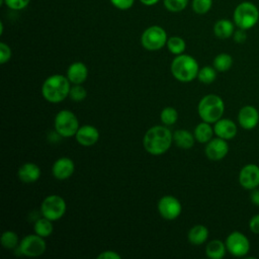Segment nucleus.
Instances as JSON below:
<instances>
[{"mask_svg": "<svg viewBox=\"0 0 259 259\" xmlns=\"http://www.w3.org/2000/svg\"><path fill=\"white\" fill-rule=\"evenodd\" d=\"M233 38H234L235 42H237V44H243V42H245L246 39H247L246 30H245V29H242V28H238L237 30L234 31Z\"/></svg>", "mask_w": 259, "mask_h": 259, "instance_id": "37", "label": "nucleus"}, {"mask_svg": "<svg viewBox=\"0 0 259 259\" xmlns=\"http://www.w3.org/2000/svg\"><path fill=\"white\" fill-rule=\"evenodd\" d=\"M213 131L217 137L229 141L236 137L238 133V127L235 121H233L232 119L222 117L214 122Z\"/></svg>", "mask_w": 259, "mask_h": 259, "instance_id": "16", "label": "nucleus"}, {"mask_svg": "<svg viewBox=\"0 0 259 259\" xmlns=\"http://www.w3.org/2000/svg\"><path fill=\"white\" fill-rule=\"evenodd\" d=\"M205 156L211 161H220L224 159L229 153V145L227 140L222 138H212L206 143L204 148Z\"/></svg>", "mask_w": 259, "mask_h": 259, "instance_id": "13", "label": "nucleus"}, {"mask_svg": "<svg viewBox=\"0 0 259 259\" xmlns=\"http://www.w3.org/2000/svg\"><path fill=\"white\" fill-rule=\"evenodd\" d=\"M34 233L42 238H47L52 235L53 233V223L51 220L42 217L40 219H37L33 226Z\"/></svg>", "mask_w": 259, "mask_h": 259, "instance_id": "25", "label": "nucleus"}, {"mask_svg": "<svg viewBox=\"0 0 259 259\" xmlns=\"http://www.w3.org/2000/svg\"><path fill=\"white\" fill-rule=\"evenodd\" d=\"M160 119L165 125H172L178 119V111L171 106H167L162 109L160 113Z\"/></svg>", "mask_w": 259, "mask_h": 259, "instance_id": "30", "label": "nucleus"}, {"mask_svg": "<svg viewBox=\"0 0 259 259\" xmlns=\"http://www.w3.org/2000/svg\"><path fill=\"white\" fill-rule=\"evenodd\" d=\"M198 71V63L190 55H178L171 63V73L173 77L183 83L193 81L197 77Z\"/></svg>", "mask_w": 259, "mask_h": 259, "instance_id": "3", "label": "nucleus"}, {"mask_svg": "<svg viewBox=\"0 0 259 259\" xmlns=\"http://www.w3.org/2000/svg\"><path fill=\"white\" fill-rule=\"evenodd\" d=\"M54 127L59 136L70 138L76 135L80 125L78 118L73 111L62 109L55 116Z\"/></svg>", "mask_w": 259, "mask_h": 259, "instance_id": "6", "label": "nucleus"}, {"mask_svg": "<svg viewBox=\"0 0 259 259\" xmlns=\"http://www.w3.org/2000/svg\"><path fill=\"white\" fill-rule=\"evenodd\" d=\"M75 171V164L72 159L62 157L56 160L52 167L53 176L58 180H66L70 178Z\"/></svg>", "mask_w": 259, "mask_h": 259, "instance_id": "15", "label": "nucleus"}, {"mask_svg": "<svg viewBox=\"0 0 259 259\" xmlns=\"http://www.w3.org/2000/svg\"><path fill=\"white\" fill-rule=\"evenodd\" d=\"M163 4L168 11L176 13L183 11L187 7L188 0H163Z\"/></svg>", "mask_w": 259, "mask_h": 259, "instance_id": "32", "label": "nucleus"}, {"mask_svg": "<svg viewBox=\"0 0 259 259\" xmlns=\"http://www.w3.org/2000/svg\"><path fill=\"white\" fill-rule=\"evenodd\" d=\"M86 96H87V91L81 84H74V86L71 87L69 97L72 100L79 102V101L84 100L86 98Z\"/></svg>", "mask_w": 259, "mask_h": 259, "instance_id": "33", "label": "nucleus"}, {"mask_svg": "<svg viewBox=\"0 0 259 259\" xmlns=\"http://www.w3.org/2000/svg\"><path fill=\"white\" fill-rule=\"evenodd\" d=\"M194 135H192L190 132L186 130H177L176 132L173 133V142L174 144L181 148V149H190L194 145Z\"/></svg>", "mask_w": 259, "mask_h": 259, "instance_id": "22", "label": "nucleus"}, {"mask_svg": "<svg viewBox=\"0 0 259 259\" xmlns=\"http://www.w3.org/2000/svg\"><path fill=\"white\" fill-rule=\"evenodd\" d=\"M172 142L173 134L164 125H154L150 127L143 138L144 149L154 156L165 154L170 149Z\"/></svg>", "mask_w": 259, "mask_h": 259, "instance_id": "1", "label": "nucleus"}, {"mask_svg": "<svg viewBox=\"0 0 259 259\" xmlns=\"http://www.w3.org/2000/svg\"><path fill=\"white\" fill-rule=\"evenodd\" d=\"M212 65L218 72H226L233 66V58L227 53H221L214 57Z\"/></svg>", "mask_w": 259, "mask_h": 259, "instance_id": "26", "label": "nucleus"}, {"mask_svg": "<svg viewBox=\"0 0 259 259\" xmlns=\"http://www.w3.org/2000/svg\"><path fill=\"white\" fill-rule=\"evenodd\" d=\"M212 6V0H192L191 8L199 15L206 14Z\"/></svg>", "mask_w": 259, "mask_h": 259, "instance_id": "31", "label": "nucleus"}, {"mask_svg": "<svg viewBox=\"0 0 259 259\" xmlns=\"http://www.w3.org/2000/svg\"><path fill=\"white\" fill-rule=\"evenodd\" d=\"M227 252L226 243L221 240H211L205 247V254L210 259H222Z\"/></svg>", "mask_w": 259, "mask_h": 259, "instance_id": "23", "label": "nucleus"}, {"mask_svg": "<svg viewBox=\"0 0 259 259\" xmlns=\"http://www.w3.org/2000/svg\"><path fill=\"white\" fill-rule=\"evenodd\" d=\"M233 20L238 28L248 30L258 22L259 10L254 3L244 1L235 8Z\"/></svg>", "mask_w": 259, "mask_h": 259, "instance_id": "5", "label": "nucleus"}, {"mask_svg": "<svg viewBox=\"0 0 259 259\" xmlns=\"http://www.w3.org/2000/svg\"><path fill=\"white\" fill-rule=\"evenodd\" d=\"M225 111V102L217 94H207L203 96L197 105L199 117L206 122L214 123L222 118Z\"/></svg>", "mask_w": 259, "mask_h": 259, "instance_id": "4", "label": "nucleus"}, {"mask_svg": "<svg viewBox=\"0 0 259 259\" xmlns=\"http://www.w3.org/2000/svg\"><path fill=\"white\" fill-rule=\"evenodd\" d=\"M143 5L145 6H153L155 4H157L160 0H139Z\"/></svg>", "mask_w": 259, "mask_h": 259, "instance_id": "41", "label": "nucleus"}, {"mask_svg": "<svg viewBox=\"0 0 259 259\" xmlns=\"http://www.w3.org/2000/svg\"><path fill=\"white\" fill-rule=\"evenodd\" d=\"M88 77V68L82 62L72 63L67 70V78L72 84H82Z\"/></svg>", "mask_w": 259, "mask_h": 259, "instance_id": "18", "label": "nucleus"}, {"mask_svg": "<svg viewBox=\"0 0 259 259\" xmlns=\"http://www.w3.org/2000/svg\"><path fill=\"white\" fill-rule=\"evenodd\" d=\"M67 204L65 199L57 194H51L47 196L41 204L40 211L42 217L51 220L52 222L60 220L66 212Z\"/></svg>", "mask_w": 259, "mask_h": 259, "instance_id": "8", "label": "nucleus"}, {"mask_svg": "<svg viewBox=\"0 0 259 259\" xmlns=\"http://www.w3.org/2000/svg\"><path fill=\"white\" fill-rule=\"evenodd\" d=\"M98 259H120L121 256L119 254H117L116 252L114 251H111V250H107V251H103L101 252L98 256H97Z\"/></svg>", "mask_w": 259, "mask_h": 259, "instance_id": "39", "label": "nucleus"}, {"mask_svg": "<svg viewBox=\"0 0 259 259\" xmlns=\"http://www.w3.org/2000/svg\"><path fill=\"white\" fill-rule=\"evenodd\" d=\"M167 49L168 51L175 55V56H178V55H181L184 53L185 49H186V42L185 40L180 37V36H177V35H173V36H170L168 39H167Z\"/></svg>", "mask_w": 259, "mask_h": 259, "instance_id": "27", "label": "nucleus"}, {"mask_svg": "<svg viewBox=\"0 0 259 259\" xmlns=\"http://www.w3.org/2000/svg\"><path fill=\"white\" fill-rule=\"evenodd\" d=\"M75 137L78 144L83 147H90L96 144L99 140V132L93 125L84 124L79 127Z\"/></svg>", "mask_w": 259, "mask_h": 259, "instance_id": "17", "label": "nucleus"}, {"mask_svg": "<svg viewBox=\"0 0 259 259\" xmlns=\"http://www.w3.org/2000/svg\"><path fill=\"white\" fill-rule=\"evenodd\" d=\"M110 3L119 10H127L133 7L135 0H109Z\"/></svg>", "mask_w": 259, "mask_h": 259, "instance_id": "36", "label": "nucleus"}, {"mask_svg": "<svg viewBox=\"0 0 259 259\" xmlns=\"http://www.w3.org/2000/svg\"><path fill=\"white\" fill-rule=\"evenodd\" d=\"M67 77L61 74H55L48 77L41 86L42 97L51 103L62 102L69 96L71 85Z\"/></svg>", "mask_w": 259, "mask_h": 259, "instance_id": "2", "label": "nucleus"}, {"mask_svg": "<svg viewBox=\"0 0 259 259\" xmlns=\"http://www.w3.org/2000/svg\"><path fill=\"white\" fill-rule=\"evenodd\" d=\"M235 31V23L230 19H219L213 25V33L218 38L226 39L233 36Z\"/></svg>", "mask_w": 259, "mask_h": 259, "instance_id": "20", "label": "nucleus"}, {"mask_svg": "<svg viewBox=\"0 0 259 259\" xmlns=\"http://www.w3.org/2000/svg\"><path fill=\"white\" fill-rule=\"evenodd\" d=\"M157 208L160 215L167 221L176 220L182 210L180 201L172 195L162 196L158 201Z\"/></svg>", "mask_w": 259, "mask_h": 259, "instance_id": "11", "label": "nucleus"}, {"mask_svg": "<svg viewBox=\"0 0 259 259\" xmlns=\"http://www.w3.org/2000/svg\"><path fill=\"white\" fill-rule=\"evenodd\" d=\"M227 251L235 257H245L250 251V241L239 231L230 233L225 241Z\"/></svg>", "mask_w": 259, "mask_h": 259, "instance_id": "10", "label": "nucleus"}, {"mask_svg": "<svg viewBox=\"0 0 259 259\" xmlns=\"http://www.w3.org/2000/svg\"><path fill=\"white\" fill-rule=\"evenodd\" d=\"M239 183L246 190H252L259 186V166L253 163L246 164L239 172Z\"/></svg>", "mask_w": 259, "mask_h": 259, "instance_id": "12", "label": "nucleus"}, {"mask_svg": "<svg viewBox=\"0 0 259 259\" xmlns=\"http://www.w3.org/2000/svg\"><path fill=\"white\" fill-rule=\"evenodd\" d=\"M249 229L250 231L255 234L259 235V213L253 215L249 221Z\"/></svg>", "mask_w": 259, "mask_h": 259, "instance_id": "38", "label": "nucleus"}, {"mask_svg": "<svg viewBox=\"0 0 259 259\" xmlns=\"http://www.w3.org/2000/svg\"><path fill=\"white\" fill-rule=\"evenodd\" d=\"M11 55L12 53H11L10 47L7 44L1 41L0 42V64L3 65L7 63L10 60Z\"/></svg>", "mask_w": 259, "mask_h": 259, "instance_id": "35", "label": "nucleus"}, {"mask_svg": "<svg viewBox=\"0 0 259 259\" xmlns=\"http://www.w3.org/2000/svg\"><path fill=\"white\" fill-rule=\"evenodd\" d=\"M250 200H251V202H252L254 205L259 206V189H258V187L251 190V193H250Z\"/></svg>", "mask_w": 259, "mask_h": 259, "instance_id": "40", "label": "nucleus"}, {"mask_svg": "<svg viewBox=\"0 0 259 259\" xmlns=\"http://www.w3.org/2000/svg\"><path fill=\"white\" fill-rule=\"evenodd\" d=\"M30 0H4V4L11 10H21L29 4Z\"/></svg>", "mask_w": 259, "mask_h": 259, "instance_id": "34", "label": "nucleus"}, {"mask_svg": "<svg viewBox=\"0 0 259 259\" xmlns=\"http://www.w3.org/2000/svg\"><path fill=\"white\" fill-rule=\"evenodd\" d=\"M214 134L213 127H211L209 122L203 121L198 123L194 128V138L198 143L206 144L212 139V136Z\"/></svg>", "mask_w": 259, "mask_h": 259, "instance_id": "24", "label": "nucleus"}, {"mask_svg": "<svg viewBox=\"0 0 259 259\" xmlns=\"http://www.w3.org/2000/svg\"><path fill=\"white\" fill-rule=\"evenodd\" d=\"M167 32L159 25H152L146 28L141 35V44L148 51H159L167 44Z\"/></svg>", "mask_w": 259, "mask_h": 259, "instance_id": "7", "label": "nucleus"}, {"mask_svg": "<svg viewBox=\"0 0 259 259\" xmlns=\"http://www.w3.org/2000/svg\"><path fill=\"white\" fill-rule=\"evenodd\" d=\"M0 242H1V245L5 249H8V250H13V249L17 248L18 245H19L18 236L13 231H5L1 235Z\"/></svg>", "mask_w": 259, "mask_h": 259, "instance_id": "28", "label": "nucleus"}, {"mask_svg": "<svg viewBox=\"0 0 259 259\" xmlns=\"http://www.w3.org/2000/svg\"><path fill=\"white\" fill-rule=\"evenodd\" d=\"M197 78L203 84H210L217 78V70L214 69V67L204 66L201 69H199Z\"/></svg>", "mask_w": 259, "mask_h": 259, "instance_id": "29", "label": "nucleus"}, {"mask_svg": "<svg viewBox=\"0 0 259 259\" xmlns=\"http://www.w3.org/2000/svg\"><path fill=\"white\" fill-rule=\"evenodd\" d=\"M40 168L31 162L22 164L17 171L18 178L24 183H32L37 181L40 177Z\"/></svg>", "mask_w": 259, "mask_h": 259, "instance_id": "19", "label": "nucleus"}, {"mask_svg": "<svg viewBox=\"0 0 259 259\" xmlns=\"http://www.w3.org/2000/svg\"><path fill=\"white\" fill-rule=\"evenodd\" d=\"M47 249L46 242L42 237L38 236L37 234H29L25 236L20 242L17 247V251L21 255L27 257H37L45 253Z\"/></svg>", "mask_w": 259, "mask_h": 259, "instance_id": "9", "label": "nucleus"}, {"mask_svg": "<svg viewBox=\"0 0 259 259\" xmlns=\"http://www.w3.org/2000/svg\"><path fill=\"white\" fill-rule=\"evenodd\" d=\"M237 118L242 128L250 131L259 123V111L253 105H244L240 108Z\"/></svg>", "mask_w": 259, "mask_h": 259, "instance_id": "14", "label": "nucleus"}, {"mask_svg": "<svg viewBox=\"0 0 259 259\" xmlns=\"http://www.w3.org/2000/svg\"><path fill=\"white\" fill-rule=\"evenodd\" d=\"M187 238L192 245H202L208 238V229L203 225H195L189 230Z\"/></svg>", "mask_w": 259, "mask_h": 259, "instance_id": "21", "label": "nucleus"}]
</instances>
